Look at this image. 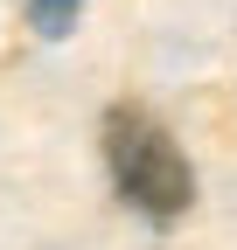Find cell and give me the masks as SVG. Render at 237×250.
I'll use <instances>...</instances> for the list:
<instances>
[{"label":"cell","instance_id":"7a4b0ae2","mask_svg":"<svg viewBox=\"0 0 237 250\" xmlns=\"http://www.w3.org/2000/svg\"><path fill=\"white\" fill-rule=\"evenodd\" d=\"M77 7L84 0H28V21H35V35H70V21H77Z\"/></svg>","mask_w":237,"mask_h":250},{"label":"cell","instance_id":"6da1fadb","mask_svg":"<svg viewBox=\"0 0 237 250\" xmlns=\"http://www.w3.org/2000/svg\"><path fill=\"white\" fill-rule=\"evenodd\" d=\"M105 167H112L118 202H133L161 229L182 223L189 202H195V174L182 160V146L146 104H112L105 111Z\"/></svg>","mask_w":237,"mask_h":250}]
</instances>
